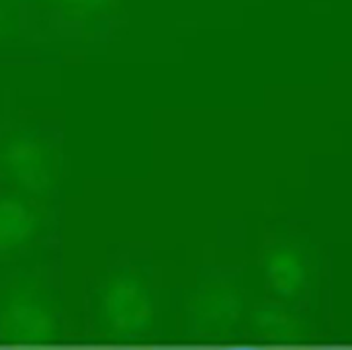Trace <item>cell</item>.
<instances>
[{"instance_id":"4","label":"cell","mask_w":352,"mask_h":350,"mask_svg":"<svg viewBox=\"0 0 352 350\" xmlns=\"http://www.w3.org/2000/svg\"><path fill=\"white\" fill-rule=\"evenodd\" d=\"M242 314V295L228 283L205 285L190 303L195 324L205 332H223Z\"/></svg>"},{"instance_id":"9","label":"cell","mask_w":352,"mask_h":350,"mask_svg":"<svg viewBox=\"0 0 352 350\" xmlns=\"http://www.w3.org/2000/svg\"><path fill=\"white\" fill-rule=\"evenodd\" d=\"M19 31H21L19 2L0 0V41L19 37Z\"/></svg>"},{"instance_id":"6","label":"cell","mask_w":352,"mask_h":350,"mask_svg":"<svg viewBox=\"0 0 352 350\" xmlns=\"http://www.w3.org/2000/svg\"><path fill=\"white\" fill-rule=\"evenodd\" d=\"M39 215L19 197L0 195V254L23 248L37 232Z\"/></svg>"},{"instance_id":"1","label":"cell","mask_w":352,"mask_h":350,"mask_svg":"<svg viewBox=\"0 0 352 350\" xmlns=\"http://www.w3.org/2000/svg\"><path fill=\"white\" fill-rule=\"evenodd\" d=\"M0 171L23 190L43 195L56 180V152L37 131L19 129L0 144Z\"/></svg>"},{"instance_id":"3","label":"cell","mask_w":352,"mask_h":350,"mask_svg":"<svg viewBox=\"0 0 352 350\" xmlns=\"http://www.w3.org/2000/svg\"><path fill=\"white\" fill-rule=\"evenodd\" d=\"M0 334L12 344H50L58 336L56 311L41 295L33 291H16L0 309Z\"/></svg>"},{"instance_id":"10","label":"cell","mask_w":352,"mask_h":350,"mask_svg":"<svg viewBox=\"0 0 352 350\" xmlns=\"http://www.w3.org/2000/svg\"><path fill=\"white\" fill-rule=\"evenodd\" d=\"M14 2H19V0H14Z\"/></svg>"},{"instance_id":"5","label":"cell","mask_w":352,"mask_h":350,"mask_svg":"<svg viewBox=\"0 0 352 350\" xmlns=\"http://www.w3.org/2000/svg\"><path fill=\"white\" fill-rule=\"evenodd\" d=\"M264 274L274 293L280 297H295L305 287L307 264L295 246L276 244L264 256Z\"/></svg>"},{"instance_id":"8","label":"cell","mask_w":352,"mask_h":350,"mask_svg":"<svg viewBox=\"0 0 352 350\" xmlns=\"http://www.w3.org/2000/svg\"><path fill=\"white\" fill-rule=\"evenodd\" d=\"M252 328L270 342H295L303 334L301 320L280 305H261L252 314Z\"/></svg>"},{"instance_id":"2","label":"cell","mask_w":352,"mask_h":350,"mask_svg":"<svg viewBox=\"0 0 352 350\" xmlns=\"http://www.w3.org/2000/svg\"><path fill=\"white\" fill-rule=\"evenodd\" d=\"M98 314L104 326L125 338L144 334L154 320V299L135 274L113 276L98 295Z\"/></svg>"},{"instance_id":"7","label":"cell","mask_w":352,"mask_h":350,"mask_svg":"<svg viewBox=\"0 0 352 350\" xmlns=\"http://www.w3.org/2000/svg\"><path fill=\"white\" fill-rule=\"evenodd\" d=\"M43 6L85 33H104L113 14V0H19Z\"/></svg>"}]
</instances>
